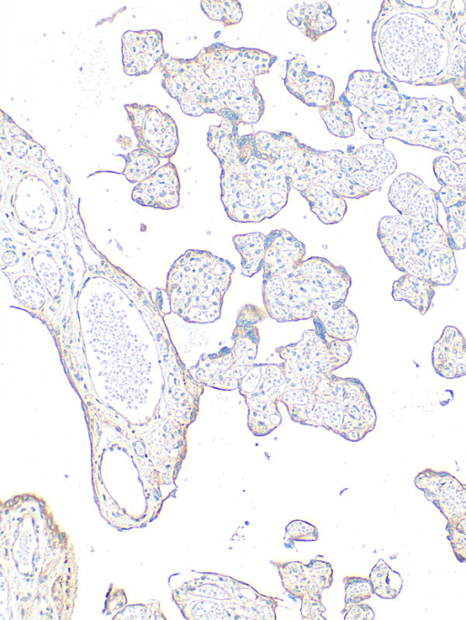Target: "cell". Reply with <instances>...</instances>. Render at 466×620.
<instances>
[{"label":"cell","mask_w":466,"mask_h":620,"mask_svg":"<svg viewBox=\"0 0 466 620\" xmlns=\"http://www.w3.org/2000/svg\"><path fill=\"white\" fill-rule=\"evenodd\" d=\"M283 81L287 90L308 106L319 109L335 100L332 79L309 70L300 55L288 61Z\"/></svg>","instance_id":"17"},{"label":"cell","mask_w":466,"mask_h":620,"mask_svg":"<svg viewBox=\"0 0 466 620\" xmlns=\"http://www.w3.org/2000/svg\"><path fill=\"white\" fill-rule=\"evenodd\" d=\"M238 127L223 119L208 128L207 144L220 165V198L228 217L259 223L285 207L291 182L279 165L256 151L251 134L240 135Z\"/></svg>","instance_id":"8"},{"label":"cell","mask_w":466,"mask_h":620,"mask_svg":"<svg viewBox=\"0 0 466 620\" xmlns=\"http://www.w3.org/2000/svg\"><path fill=\"white\" fill-rule=\"evenodd\" d=\"M388 199L399 215L383 216L377 236L389 260L403 274L437 286L450 285L458 268L455 251L439 221L437 191L419 176L403 173L391 183Z\"/></svg>","instance_id":"6"},{"label":"cell","mask_w":466,"mask_h":620,"mask_svg":"<svg viewBox=\"0 0 466 620\" xmlns=\"http://www.w3.org/2000/svg\"><path fill=\"white\" fill-rule=\"evenodd\" d=\"M344 620H373L375 612L372 607L364 603H358L341 610Z\"/></svg>","instance_id":"38"},{"label":"cell","mask_w":466,"mask_h":620,"mask_svg":"<svg viewBox=\"0 0 466 620\" xmlns=\"http://www.w3.org/2000/svg\"><path fill=\"white\" fill-rule=\"evenodd\" d=\"M166 55L163 35L156 29L127 31L122 36L124 72L130 76L148 75Z\"/></svg>","instance_id":"18"},{"label":"cell","mask_w":466,"mask_h":620,"mask_svg":"<svg viewBox=\"0 0 466 620\" xmlns=\"http://www.w3.org/2000/svg\"><path fill=\"white\" fill-rule=\"evenodd\" d=\"M2 228L22 242L66 245L74 218L69 180L46 149L2 118Z\"/></svg>","instance_id":"4"},{"label":"cell","mask_w":466,"mask_h":620,"mask_svg":"<svg viewBox=\"0 0 466 620\" xmlns=\"http://www.w3.org/2000/svg\"><path fill=\"white\" fill-rule=\"evenodd\" d=\"M171 596L187 620H276L282 601L216 572L199 573L174 587Z\"/></svg>","instance_id":"11"},{"label":"cell","mask_w":466,"mask_h":620,"mask_svg":"<svg viewBox=\"0 0 466 620\" xmlns=\"http://www.w3.org/2000/svg\"><path fill=\"white\" fill-rule=\"evenodd\" d=\"M319 537L317 526L302 519H293L285 526L283 542L287 548H292L298 542H315Z\"/></svg>","instance_id":"35"},{"label":"cell","mask_w":466,"mask_h":620,"mask_svg":"<svg viewBox=\"0 0 466 620\" xmlns=\"http://www.w3.org/2000/svg\"><path fill=\"white\" fill-rule=\"evenodd\" d=\"M369 578L371 582L373 592L382 599H394L401 591L403 579L400 575L393 570L383 559L372 567Z\"/></svg>","instance_id":"31"},{"label":"cell","mask_w":466,"mask_h":620,"mask_svg":"<svg viewBox=\"0 0 466 620\" xmlns=\"http://www.w3.org/2000/svg\"><path fill=\"white\" fill-rule=\"evenodd\" d=\"M414 485L447 522L466 517V484L452 474L424 468L414 477Z\"/></svg>","instance_id":"16"},{"label":"cell","mask_w":466,"mask_h":620,"mask_svg":"<svg viewBox=\"0 0 466 620\" xmlns=\"http://www.w3.org/2000/svg\"><path fill=\"white\" fill-rule=\"evenodd\" d=\"M200 6L209 19L227 27L238 24L243 17V9L238 0H204Z\"/></svg>","instance_id":"32"},{"label":"cell","mask_w":466,"mask_h":620,"mask_svg":"<svg viewBox=\"0 0 466 620\" xmlns=\"http://www.w3.org/2000/svg\"><path fill=\"white\" fill-rule=\"evenodd\" d=\"M234 270L229 261L209 251L187 250L167 275L165 291L171 312L188 323L218 320Z\"/></svg>","instance_id":"12"},{"label":"cell","mask_w":466,"mask_h":620,"mask_svg":"<svg viewBox=\"0 0 466 620\" xmlns=\"http://www.w3.org/2000/svg\"><path fill=\"white\" fill-rule=\"evenodd\" d=\"M345 586L344 606L362 603L373 595V588L370 578L361 575H349L344 576Z\"/></svg>","instance_id":"34"},{"label":"cell","mask_w":466,"mask_h":620,"mask_svg":"<svg viewBox=\"0 0 466 620\" xmlns=\"http://www.w3.org/2000/svg\"><path fill=\"white\" fill-rule=\"evenodd\" d=\"M180 180L172 162L160 165L151 175L136 185L131 198L137 204L161 210H172L180 203Z\"/></svg>","instance_id":"19"},{"label":"cell","mask_w":466,"mask_h":620,"mask_svg":"<svg viewBox=\"0 0 466 620\" xmlns=\"http://www.w3.org/2000/svg\"><path fill=\"white\" fill-rule=\"evenodd\" d=\"M262 151L284 169L299 194L319 185L341 198L360 199L380 191L397 169L394 155L383 145L321 151L285 131L269 132Z\"/></svg>","instance_id":"7"},{"label":"cell","mask_w":466,"mask_h":620,"mask_svg":"<svg viewBox=\"0 0 466 620\" xmlns=\"http://www.w3.org/2000/svg\"><path fill=\"white\" fill-rule=\"evenodd\" d=\"M285 376L280 364L254 363L238 390L248 406V427L255 436L272 433L282 422L278 404Z\"/></svg>","instance_id":"13"},{"label":"cell","mask_w":466,"mask_h":620,"mask_svg":"<svg viewBox=\"0 0 466 620\" xmlns=\"http://www.w3.org/2000/svg\"><path fill=\"white\" fill-rule=\"evenodd\" d=\"M122 175L131 184H138L151 175L160 166V157L154 152L137 147L126 157Z\"/></svg>","instance_id":"30"},{"label":"cell","mask_w":466,"mask_h":620,"mask_svg":"<svg viewBox=\"0 0 466 620\" xmlns=\"http://www.w3.org/2000/svg\"><path fill=\"white\" fill-rule=\"evenodd\" d=\"M276 352L285 376L279 400L292 421L354 443L374 430L377 414L363 383L333 374L352 356L349 342L329 340L309 329L299 341Z\"/></svg>","instance_id":"3"},{"label":"cell","mask_w":466,"mask_h":620,"mask_svg":"<svg viewBox=\"0 0 466 620\" xmlns=\"http://www.w3.org/2000/svg\"><path fill=\"white\" fill-rule=\"evenodd\" d=\"M279 575L281 585L293 599L299 600L302 620H328L322 593L331 587L334 571L330 563L317 555L307 563L270 560Z\"/></svg>","instance_id":"14"},{"label":"cell","mask_w":466,"mask_h":620,"mask_svg":"<svg viewBox=\"0 0 466 620\" xmlns=\"http://www.w3.org/2000/svg\"><path fill=\"white\" fill-rule=\"evenodd\" d=\"M305 255L304 244L289 231L285 228L272 230L267 235L263 276L296 268L305 260Z\"/></svg>","instance_id":"22"},{"label":"cell","mask_w":466,"mask_h":620,"mask_svg":"<svg viewBox=\"0 0 466 620\" xmlns=\"http://www.w3.org/2000/svg\"><path fill=\"white\" fill-rule=\"evenodd\" d=\"M432 168L441 185L437 198L443 208L466 202V163L458 164L441 155L433 160Z\"/></svg>","instance_id":"23"},{"label":"cell","mask_w":466,"mask_h":620,"mask_svg":"<svg viewBox=\"0 0 466 620\" xmlns=\"http://www.w3.org/2000/svg\"><path fill=\"white\" fill-rule=\"evenodd\" d=\"M447 235L454 251L466 248V202L445 208Z\"/></svg>","instance_id":"33"},{"label":"cell","mask_w":466,"mask_h":620,"mask_svg":"<svg viewBox=\"0 0 466 620\" xmlns=\"http://www.w3.org/2000/svg\"><path fill=\"white\" fill-rule=\"evenodd\" d=\"M351 283L344 266L311 256L294 269L263 276L264 308L279 323L312 319L321 306L345 304Z\"/></svg>","instance_id":"10"},{"label":"cell","mask_w":466,"mask_h":620,"mask_svg":"<svg viewBox=\"0 0 466 620\" xmlns=\"http://www.w3.org/2000/svg\"><path fill=\"white\" fill-rule=\"evenodd\" d=\"M78 565L69 535L39 495L0 505V619L70 620Z\"/></svg>","instance_id":"1"},{"label":"cell","mask_w":466,"mask_h":620,"mask_svg":"<svg viewBox=\"0 0 466 620\" xmlns=\"http://www.w3.org/2000/svg\"><path fill=\"white\" fill-rule=\"evenodd\" d=\"M127 118L137 140L160 158L170 159L177 153L179 138L174 118L152 105H125Z\"/></svg>","instance_id":"15"},{"label":"cell","mask_w":466,"mask_h":620,"mask_svg":"<svg viewBox=\"0 0 466 620\" xmlns=\"http://www.w3.org/2000/svg\"><path fill=\"white\" fill-rule=\"evenodd\" d=\"M358 125L371 139H397L452 160L466 157V114L438 99L410 97L396 90L386 107L361 114Z\"/></svg>","instance_id":"9"},{"label":"cell","mask_w":466,"mask_h":620,"mask_svg":"<svg viewBox=\"0 0 466 620\" xmlns=\"http://www.w3.org/2000/svg\"><path fill=\"white\" fill-rule=\"evenodd\" d=\"M329 134L339 138H349L355 134V125L350 105L339 96L329 105L319 109Z\"/></svg>","instance_id":"29"},{"label":"cell","mask_w":466,"mask_h":620,"mask_svg":"<svg viewBox=\"0 0 466 620\" xmlns=\"http://www.w3.org/2000/svg\"><path fill=\"white\" fill-rule=\"evenodd\" d=\"M112 619H168L161 611L158 601L135 604L121 607Z\"/></svg>","instance_id":"36"},{"label":"cell","mask_w":466,"mask_h":620,"mask_svg":"<svg viewBox=\"0 0 466 620\" xmlns=\"http://www.w3.org/2000/svg\"><path fill=\"white\" fill-rule=\"evenodd\" d=\"M248 370L238 363L230 347H224L214 354H203L189 372L204 386L233 391Z\"/></svg>","instance_id":"20"},{"label":"cell","mask_w":466,"mask_h":620,"mask_svg":"<svg viewBox=\"0 0 466 620\" xmlns=\"http://www.w3.org/2000/svg\"><path fill=\"white\" fill-rule=\"evenodd\" d=\"M276 60V55L258 48L215 43L193 58L166 54L159 65L161 84L187 115L216 114L238 125H254L265 112L255 78L269 73Z\"/></svg>","instance_id":"5"},{"label":"cell","mask_w":466,"mask_h":620,"mask_svg":"<svg viewBox=\"0 0 466 620\" xmlns=\"http://www.w3.org/2000/svg\"><path fill=\"white\" fill-rule=\"evenodd\" d=\"M288 21L310 41L316 42L337 25L327 2L297 4L287 13Z\"/></svg>","instance_id":"24"},{"label":"cell","mask_w":466,"mask_h":620,"mask_svg":"<svg viewBox=\"0 0 466 620\" xmlns=\"http://www.w3.org/2000/svg\"><path fill=\"white\" fill-rule=\"evenodd\" d=\"M431 365L437 375L445 379L466 375V339L454 325H446L433 344Z\"/></svg>","instance_id":"21"},{"label":"cell","mask_w":466,"mask_h":620,"mask_svg":"<svg viewBox=\"0 0 466 620\" xmlns=\"http://www.w3.org/2000/svg\"><path fill=\"white\" fill-rule=\"evenodd\" d=\"M437 285L431 281L410 274H403L392 284L391 295L425 315L432 305Z\"/></svg>","instance_id":"26"},{"label":"cell","mask_w":466,"mask_h":620,"mask_svg":"<svg viewBox=\"0 0 466 620\" xmlns=\"http://www.w3.org/2000/svg\"><path fill=\"white\" fill-rule=\"evenodd\" d=\"M315 330L328 339L350 342L359 332L357 315L345 304L321 306L312 316Z\"/></svg>","instance_id":"25"},{"label":"cell","mask_w":466,"mask_h":620,"mask_svg":"<svg viewBox=\"0 0 466 620\" xmlns=\"http://www.w3.org/2000/svg\"><path fill=\"white\" fill-rule=\"evenodd\" d=\"M300 195L308 202L311 212L325 225L339 223L347 213V203L319 185H310Z\"/></svg>","instance_id":"27"},{"label":"cell","mask_w":466,"mask_h":620,"mask_svg":"<svg viewBox=\"0 0 466 620\" xmlns=\"http://www.w3.org/2000/svg\"><path fill=\"white\" fill-rule=\"evenodd\" d=\"M233 244L241 257L242 275L251 277L262 269L267 235L260 232L236 235Z\"/></svg>","instance_id":"28"},{"label":"cell","mask_w":466,"mask_h":620,"mask_svg":"<svg viewBox=\"0 0 466 620\" xmlns=\"http://www.w3.org/2000/svg\"><path fill=\"white\" fill-rule=\"evenodd\" d=\"M446 532L456 559L466 563V517L447 522Z\"/></svg>","instance_id":"37"},{"label":"cell","mask_w":466,"mask_h":620,"mask_svg":"<svg viewBox=\"0 0 466 620\" xmlns=\"http://www.w3.org/2000/svg\"><path fill=\"white\" fill-rule=\"evenodd\" d=\"M371 40L381 72L415 85H466V1L385 0Z\"/></svg>","instance_id":"2"}]
</instances>
